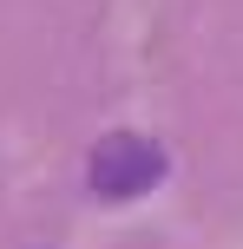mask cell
I'll return each instance as SVG.
<instances>
[{
	"mask_svg": "<svg viewBox=\"0 0 243 249\" xmlns=\"http://www.w3.org/2000/svg\"><path fill=\"white\" fill-rule=\"evenodd\" d=\"M158 177H165V151H158L151 138H131V131L105 138V144L92 151V164H86L92 197H105V203L145 197V190H158Z\"/></svg>",
	"mask_w": 243,
	"mask_h": 249,
	"instance_id": "6da1fadb",
	"label": "cell"
}]
</instances>
